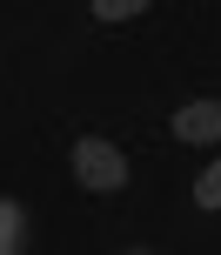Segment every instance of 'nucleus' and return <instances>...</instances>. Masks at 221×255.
I'll return each mask as SVG.
<instances>
[{
	"label": "nucleus",
	"mask_w": 221,
	"mask_h": 255,
	"mask_svg": "<svg viewBox=\"0 0 221 255\" xmlns=\"http://www.w3.org/2000/svg\"><path fill=\"white\" fill-rule=\"evenodd\" d=\"M87 7H94V20H134L147 0H87Z\"/></svg>",
	"instance_id": "obj_4"
},
{
	"label": "nucleus",
	"mask_w": 221,
	"mask_h": 255,
	"mask_svg": "<svg viewBox=\"0 0 221 255\" xmlns=\"http://www.w3.org/2000/svg\"><path fill=\"white\" fill-rule=\"evenodd\" d=\"M174 134L195 141V148H215L221 141V101H181L174 108Z\"/></svg>",
	"instance_id": "obj_2"
},
{
	"label": "nucleus",
	"mask_w": 221,
	"mask_h": 255,
	"mask_svg": "<svg viewBox=\"0 0 221 255\" xmlns=\"http://www.w3.org/2000/svg\"><path fill=\"white\" fill-rule=\"evenodd\" d=\"M195 202H201V208H221V161H215V168H201V181H195Z\"/></svg>",
	"instance_id": "obj_5"
},
{
	"label": "nucleus",
	"mask_w": 221,
	"mask_h": 255,
	"mask_svg": "<svg viewBox=\"0 0 221 255\" xmlns=\"http://www.w3.org/2000/svg\"><path fill=\"white\" fill-rule=\"evenodd\" d=\"M74 175H80V188H94V195H121L128 188V154H121L114 141L87 134V141H74Z\"/></svg>",
	"instance_id": "obj_1"
},
{
	"label": "nucleus",
	"mask_w": 221,
	"mask_h": 255,
	"mask_svg": "<svg viewBox=\"0 0 221 255\" xmlns=\"http://www.w3.org/2000/svg\"><path fill=\"white\" fill-rule=\"evenodd\" d=\"M20 249V202H0V255Z\"/></svg>",
	"instance_id": "obj_3"
}]
</instances>
